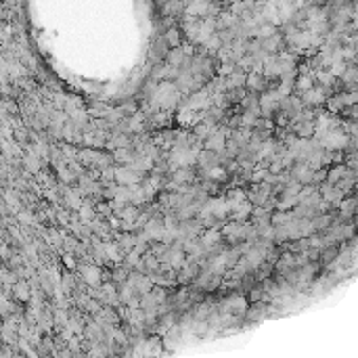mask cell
<instances>
[{
  "mask_svg": "<svg viewBox=\"0 0 358 358\" xmlns=\"http://www.w3.org/2000/svg\"><path fill=\"white\" fill-rule=\"evenodd\" d=\"M153 101H157L159 107H174L178 101V88L174 86L172 82H161L159 86L155 88V96H153Z\"/></svg>",
  "mask_w": 358,
  "mask_h": 358,
  "instance_id": "cell-1",
  "label": "cell"
},
{
  "mask_svg": "<svg viewBox=\"0 0 358 358\" xmlns=\"http://www.w3.org/2000/svg\"><path fill=\"white\" fill-rule=\"evenodd\" d=\"M197 159V149H188V147H176L172 153V161L180 168H188Z\"/></svg>",
  "mask_w": 358,
  "mask_h": 358,
  "instance_id": "cell-2",
  "label": "cell"
},
{
  "mask_svg": "<svg viewBox=\"0 0 358 358\" xmlns=\"http://www.w3.org/2000/svg\"><path fill=\"white\" fill-rule=\"evenodd\" d=\"M350 143L348 140V136L343 134V132H335V130H331L329 132V134L325 136L320 140V145L322 147H327L329 151H338V149H343V147H346Z\"/></svg>",
  "mask_w": 358,
  "mask_h": 358,
  "instance_id": "cell-3",
  "label": "cell"
},
{
  "mask_svg": "<svg viewBox=\"0 0 358 358\" xmlns=\"http://www.w3.org/2000/svg\"><path fill=\"white\" fill-rule=\"evenodd\" d=\"M115 180L122 187H136L140 176L132 170V168H115Z\"/></svg>",
  "mask_w": 358,
  "mask_h": 358,
  "instance_id": "cell-4",
  "label": "cell"
},
{
  "mask_svg": "<svg viewBox=\"0 0 358 358\" xmlns=\"http://www.w3.org/2000/svg\"><path fill=\"white\" fill-rule=\"evenodd\" d=\"M279 101H281V96L277 94V90H272V93L262 94V99H260V109H262V113L268 115L270 111L279 105Z\"/></svg>",
  "mask_w": 358,
  "mask_h": 358,
  "instance_id": "cell-5",
  "label": "cell"
},
{
  "mask_svg": "<svg viewBox=\"0 0 358 358\" xmlns=\"http://www.w3.org/2000/svg\"><path fill=\"white\" fill-rule=\"evenodd\" d=\"M82 277H84V283L88 287H96L101 283V268H96V266H84Z\"/></svg>",
  "mask_w": 358,
  "mask_h": 358,
  "instance_id": "cell-6",
  "label": "cell"
},
{
  "mask_svg": "<svg viewBox=\"0 0 358 358\" xmlns=\"http://www.w3.org/2000/svg\"><path fill=\"white\" fill-rule=\"evenodd\" d=\"M224 145H226V134H224V132H214L206 143L209 151H224Z\"/></svg>",
  "mask_w": 358,
  "mask_h": 358,
  "instance_id": "cell-7",
  "label": "cell"
},
{
  "mask_svg": "<svg viewBox=\"0 0 358 358\" xmlns=\"http://www.w3.org/2000/svg\"><path fill=\"white\" fill-rule=\"evenodd\" d=\"M293 178H296L298 182H310L314 180V174H312V168L310 166H296L293 168Z\"/></svg>",
  "mask_w": 358,
  "mask_h": 358,
  "instance_id": "cell-8",
  "label": "cell"
},
{
  "mask_svg": "<svg viewBox=\"0 0 358 358\" xmlns=\"http://www.w3.org/2000/svg\"><path fill=\"white\" fill-rule=\"evenodd\" d=\"M322 101H325L322 88H312V90H308V93H304V103H308V105H320Z\"/></svg>",
  "mask_w": 358,
  "mask_h": 358,
  "instance_id": "cell-9",
  "label": "cell"
},
{
  "mask_svg": "<svg viewBox=\"0 0 358 358\" xmlns=\"http://www.w3.org/2000/svg\"><path fill=\"white\" fill-rule=\"evenodd\" d=\"M322 197H325V201H333V203H341V197H343V191L341 188H335L331 185H327L325 188H322Z\"/></svg>",
  "mask_w": 358,
  "mask_h": 358,
  "instance_id": "cell-10",
  "label": "cell"
},
{
  "mask_svg": "<svg viewBox=\"0 0 358 358\" xmlns=\"http://www.w3.org/2000/svg\"><path fill=\"white\" fill-rule=\"evenodd\" d=\"M105 258L111 262H119L122 260V247L119 243H105Z\"/></svg>",
  "mask_w": 358,
  "mask_h": 358,
  "instance_id": "cell-11",
  "label": "cell"
},
{
  "mask_svg": "<svg viewBox=\"0 0 358 358\" xmlns=\"http://www.w3.org/2000/svg\"><path fill=\"white\" fill-rule=\"evenodd\" d=\"M222 233H224V235H228V237H230V239H233V241H235V239L243 237V233H247V228H245V226H241V224L237 222V224H226V226H224V230H222Z\"/></svg>",
  "mask_w": 358,
  "mask_h": 358,
  "instance_id": "cell-12",
  "label": "cell"
},
{
  "mask_svg": "<svg viewBox=\"0 0 358 358\" xmlns=\"http://www.w3.org/2000/svg\"><path fill=\"white\" fill-rule=\"evenodd\" d=\"M214 6L207 4V2H195V4H188V15L191 17H199V15H206L207 11H212Z\"/></svg>",
  "mask_w": 358,
  "mask_h": 358,
  "instance_id": "cell-13",
  "label": "cell"
},
{
  "mask_svg": "<svg viewBox=\"0 0 358 358\" xmlns=\"http://www.w3.org/2000/svg\"><path fill=\"white\" fill-rule=\"evenodd\" d=\"M245 82H247V75L243 72H235L233 75L226 78V88H239V86H243Z\"/></svg>",
  "mask_w": 358,
  "mask_h": 358,
  "instance_id": "cell-14",
  "label": "cell"
},
{
  "mask_svg": "<svg viewBox=\"0 0 358 358\" xmlns=\"http://www.w3.org/2000/svg\"><path fill=\"white\" fill-rule=\"evenodd\" d=\"M251 209H254V207H251V201H245V203H241V206H239V207L235 209L233 216L237 218V222H243V220L251 214Z\"/></svg>",
  "mask_w": 358,
  "mask_h": 358,
  "instance_id": "cell-15",
  "label": "cell"
},
{
  "mask_svg": "<svg viewBox=\"0 0 358 358\" xmlns=\"http://www.w3.org/2000/svg\"><path fill=\"white\" fill-rule=\"evenodd\" d=\"M218 239H220V233L216 228H209L206 235L201 237V243H203V247H212L214 243H218Z\"/></svg>",
  "mask_w": 358,
  "mask_h": 358,
  "instance_id": "cell-16",
  "label": "cell"
},
{
  "mask_svg": "<svg viewBox=\"0 0 358 358\" xmlns=\"http://www.w3.org/2000/svg\"><path fill=\"white\" fill-rule=\"evenodd\" d=\"M23 166L27 168V172H34V174H36V172L40 170V161H38V155H36V153L32 151L30 155L23 159Z\"/></svg>",
  "mask_w": 358,
  "mask_h": 358,
  "instance_id": "cell-17",
  "label": "cell"
},
{
  "mask_svg": "<svg viewBox=\"0 0 358 358\" xmlns=\"http://www.w3.org/2000/svg\"><path fill=\"white\" fill-rule=\"evenodd\" d=\"M136 216H138V212H136V207L134 206H126L122 212L117 214V218H122L124 222H134L136 220Z\"/></svg>",
  "mask_w": 358,
  "mask_h": 358,
  "instance_id": "cell-18",
  "label": "cell"
},
{
  "mask_svg": "<svg viewBox=\"0 0 358 358\" xmlns=\"http://www.w3.org/2000/svg\"><path fill=\"white\" fill-rule=\"evenodd\" d=\"M65 199H67V206L72 207V209H78V212H80V209H82V206H84V203H82V199H80V195H75V193L72 191V188H67Z\"/></svg>",
  "mask_w": 358,
  "mask_h": 358,
  "instance_id": "cell-19",
  "label": "cell"
},
{
  "mask_svg": "<svg viewBox=\"0 0 358 358\" xmlns=\"http://www.w3.org/2000/svg\"><path fill=\"white\" fill-rule=\"evenodd\" d=\"M157 187H159V178H151V180H147L145 185H143V193L147 195V201H149L153 195H155Z\"/></svg>",
  "mask_w": 358,
  "mask_h": 358,
  "instance_id": "cell-20",
  "label": "cell"
},
{
  "mask_svg": "<svg viewBox=\"0 0 358 358\" xmlns=\"http://www.w3.org/2000/svg\"><path fill=\"white\" fill-rule=\"evenodd\" d=\"M206 176L214 178V180H220V178L226 176V172H224V168H220V166H209V168H206Z\"/></svg>",
  "mask_w": 358,
  "mask_h": 358,
  "instance_id": "cell-21",
  "label": "cell"
},
{
  "mask_svg": "<svg viewBox=\"0 0 358 358\" xmlns=\"http://www.w3.org/2000/svg\"><path fill=\"white\" fill-rule=\"evenodd\" d=\"M80 216H82V222H86V224L94 222V209H93V206H90V203H84L82 209H80Z\"/></svg>",
  "mask_w": 358,
  "mask_h": 358,
  "instance_id": "cell-22",
  "label": "cell"
},
{
  "mask_svg": "<svg viewBox=\"0 0 358 358\" xmlns=\"http://www.w3.org/2000/svg\"><path fill=\"white\" fill-rule=\"evenodd\" d=\"M296 86H298V90H304V93L312 90V75H300Z\"/></svg>",
  "mask_w": 358,
  "mask_h": 358,
  "instance_id": "cell-23",
  "label": "cell"
},
{
  "mask_svg": "<svg viewBox=\"0 0 358 358\" xmlns=\"http://www.w3.org/2000/svg\"><path fill=\"white\" fill-rule=\"evenodd\" d=\"M314 75H317V80H319L320 84H325V86H331V84L335 82V78L331 75V72H322V69H319V72L314 74Z\"/></svg>",
  "mask_w": 358,
  "mask_h": 358,
  "instance_id": "cell-24",
  "label": "cell"
},
{
  "mask_svg": "<svg viewBox=\"0 0 358 358\" xmlns=\"http://www.w3.org/2000/svg\"><path fill=\"white\" fill-rule=\"evenodd\" d=\"M140 128H143V115H140V113L132 115L130 122H128V130H130V132H138Z\"/></svg>",
  "mask_w": 358,
  "mask_h": 358,
  "instance_id": "cell-25",
  "label": "cell"
},
{
  "mask_svg": "<svg viewBox=\"0 0 358 358\" xmlns=\"http://www.w3.org/2000/svg\"><path fill=\"white\" fill-rule=\"evenodd\" d=\"M247 86H249L251 90H260V88H262V78H260L256 72H251V74L247 75Z\"/></svg>",
  "mask_w": 358,
  "mask_h": 358,
  "instance_id": "cell-26",
  "label": "cell"
},
{
  "mask_svg": "<svg viewBox=\"0 0 358 358\" xmlns=\"http://www.w3.org/2000/svg\"><path fill=\"white\" fill-rule=\"evenodd\" d=\"M341 78L346 80L348 84H358V67H348L346 74H343Z\"/></svg>",
  "mask_w": 358,
  "mask_h": 358,
  "instance_id": "cell-27",
  "label": "cell"
},
{
  "mask_svg": "<svg viewBox=\"0 0 358 358\" xmlns=\"http://www.w3.org/2000/svg\"><path fill=\"white\" fill-rule=\"evenodd\" d=\"M343 174H346V168L343 166H338V168H333L331 172H329V185H333V182H338Z\"/></svg>",
  "mask_w": 358,
  "mask_h": 358,
  "instance_id": "cell-28",
  "label": "cell"
},
{
  "mask_svg": "<svg viewBox=\"0 0 358 358\" xmlns=\"http://www.w3.org/2000/svg\"><path fill=\"white\" fill-rule=\"evenodd\" d=\"M166 42H168L170 46H178V44H180V34H178V30H168Z\"/></svg>",
  "mask_w": 358,
  "mask_h": 358,
  "instance_id": "cell-29",
  "label": "cell"
},
{
  "mask_svg": "<svg viewBox=\"0 0 358 358\" xmlns=\"http://www.w3.org/2000/svg\"><path fill=\"white\" fill-rule=\"evenodd\" d=\"M168 61H170L172 67H176V65H180V63H185V51H174L170 57H168Z\"/></svg>",
  "mask_w": 358,
  "mask_h": 358,
  "instance_id": "cell-30",
  "label": "cell"
},
{
  "mask_svg": "<svg viewBox=\"0 0 358 358\" xmlns=\"http://www.w3.org/2000/svg\"><path fill=\"white\" fill-rule=\"evenodd\" d=\"M203 46H206V48H209V51H220V46H222V40H220V36H218V34H214V36L209 38V40H207V42H206V44H203Z\"/></svg>",
  "mask_w": 358,
  "mask_h": 358,
  "instance_id": "cell-31",
  "label": "cell"
},
{
  "mask_svg": "<svg viewBox=\"0 0 358 358\" xmlns=\"http://www.w3.org/2000/svg\"><path fill=\"white\" fill-rule=\"evenodd\" d=\"M15 296H17L19 300H23V301L30 298V289H27L25 283H17V285H15Z\"/></svg>",
  "mask_w": 358,
  "mask_h": 358,
  "instance_id": "cell-32",
  "label": "cell"
},
{
  "mask_svg": "<svg viewBox=\"0 0 358 358\" xmlns=\"http://www.w3.org/2000/svg\"><path fill=\"white\" fill-rule=\"evenodd\" d=\"M272 151H275V143H264L262 147H260V153L258 157H270Z\"/></svg>",
  "mask_w": 358,
  "mask_h": 358,
  "instance_id": "cell-33",
  "label": "cell"
},
{
  "mask_svg": "<svg viewBox=\"0 0 358 358\" xmlns=\"http://www.w3.org/2000/svg\"><path fill=\"white\" fill-rule=\"evenodd\" d=\"M230 310H245V308H247V301H245L243 298H235V300H230Z\"/></svg>",
  "mask_w": 358,
  "mask_h": 358,
  "instance_id": "cell-34",
  "label": "cell"
},
{
  "mask_svg": "<svg viewBox=\"0 0 358 358\" xmlns=\"http://www.w3.org/2000/svg\"><path fill=\"white\" fill-rule=\"evenodd\" d=\"M138 266H140V268H143V266H147V268H151V270H157L159 262H157V258H153V256H145L143 264H138Z\"/></svg>",
  "mask_w": 358,
  "mask_h": 358,
  "instance_id": "cell-35",
  "label": "cell"
},
{
  "mask_svg": "<svg viewBox=\"0 0 358 358\" xmlns=\"http://www.w3.org/2000/svg\"><path fill=\"white\" fill-rule=\"evenodd\" d=\"M143 319H145V314L140 312V308H136V310H130V320H132V325H140V322H143Z\"/></svg>",
  "mask_w": 358,
  "mask_h": 358,
  "instance_id": "cell-36",
  "label": "cell"
},
{
  "mask_svg": "<svg viewBox=\"0 0 358 358\" xmlns=\"http://www.w3.org/2000/svg\"><path fill=\"white\" fill-rule=\"evenodd\" d=\"M237 65H239V67H241V69H249L251 65H256V61H254V59H251V57H241V59H239V61H237Z\"/></svg>",
  "mask_w": 358,
  "mask_h": 358,
  "instance_id": "cell-37",
  "label": "cell"
},
{
  "mask_svg": "<svg viewBox=\"0 0 358 358\" xmlns=\"http://www.w3.org/2000/svg\"><path fill=\"white\" fill-rule=\"evenodd\" d=\"M251 124H256V113L245 111V113H243V126H251Z\"/></svg>",
  "mask_w": 358,
  "mask_h": 358,
  "instance_id": "cell-38",
  "label": "cell"
},
{
  "mask_svg": "<svg viewBox=\"0 0 358 358\" xmlns=\"http://www.w3.org/2000/svg\"><path fill=\"white\" fill-rule=\"evenodd\" d=\"M237 21V15H230V13H224L222 15V25H233Z\"/></svg>",
  "mask_w": 358,
  "mask_h": 358,
  "instance_id": "cell-39",
  "label": "cell"
},
{
  "mask_svg": "<svg viewBox=\"0 0 358 358\" xmlns=\"http://www.w3.org/2000/svg\"><path fill=\"white\" fill-rule=\"evenodd\" d=\"M341 212L343 214L354 212V201H341Z\"/></svg>",
  "mask_w": 358,
  "mask_h": 358,
  "instance_id": "cell-40",
  "label": "cell"
},
{
  "mask_svg": "<svg viewBox=\"0 0 358 358\" xmlns=\"http://www.w3.org/2000/svg\"><path fill=\"white\" fill-rule=\"evenodd\" d=\"M63 262H65L67 268H74V266H75V262H74V258H72V256H65V258H63Z\"/></svg>",
  "mask_w": 358,
  "mask_h": 358,
  "instance_id": "cell-41",
  "label": "cell"
},
{
  "mask_svg": "<svg viewBox=\"0 0 358 358\" xmlns=\"http://www.w3.org/2000/svg\"><path fill=\"white\" fill-rule=\"evenodd\" d=\"M352 17H354V27H358V6L354 9V13H352Z\"/></svg>",
  "mask_w": 358,
  "mask_h": 358,
  "instance_id": "cell-42",
  "label": "cell"
},
{
  "mask_svg": "<svg viewBox=\"0 0 358 358\" xmlns=\"http://www.w3.org/2000/svg\"><path fill=\"white\" fill-rule=\"evenodd\" d=\"M59 220H61L63 224H67V222H69V220H67V214H63V212H61V214H59Z\"/></svg>",
  "mask_w": 358,
  "mask_h": 358,
  "instance_id": "cell-43",
  "label": "cell"
},
{
  "mask_svg": "<svg viewBox=\"0 0 358 358\" xmlns=\"http://www.w3.org/2000/svg\"><path fill=\"white\" fill-rule=\"evenodd\" d=\"M19 218H21V220H23V222H32V218H30V214H21V216H19Z\"/></svg>",
  "mask_w": 358,
  "mask_h": 358,
  "instance_id": "cell-44",
  "label": "cell"
},
{
  "mask_svg": "<svg viewBox=\"0 0 358 358\" xmlns=\"http://www.w3.org/2000/svg\"><path fill=\"white\" fill-rule=\"evenodd\" d=\"M354 44H356V48H358V34H356V36H354Z\"/></svg>",
  "mask_w": 358,
  "mask_h": 358,
  "instance_id": "cell-45",
  "label": "cell"
}]
</instances>
